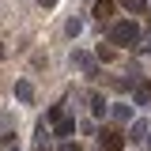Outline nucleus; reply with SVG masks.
Here are the masks:
<instances>
[{
    "label": "nucleus",
    "mask_w": 151,
    "mask_h": 151,
    "mask_svg": "<svg viewBox=\"0 0 151 151\" xmlns=\"http://www.w3.org/2000/svg\"><path fill=\"white\" fill-rule=\"evenodd\" d=\"M38 8H57V0H38Z\"/></svg>",
    "instance_id": "obj_15"
},
{
    "label": "nucleus",
    "mask_w": 151,
    "mask_h": 151,
    "mask_svg": "<svg viewBox=\"0 0 151 151\" xmlns=\"http://www.w3.org/2000/svg\"><path fill=\"white\" fill-rule=\"evenodd\" d=\"M110 117H113V121H132V106H129V102H113Z\"/></svg>",
    "instance_id": "obj_6"
},
{
    "label": "nucleus",
    "mask_w": 151,
    "mask_h": 151,
    "mask_svg": "<svg viewBox=\"0 0 151 151\" xmlns=\"http://www.w3.org/2000/svg\"><path fill=\"white\" fill-rule=\"evenodd\" d=\"M102 147L106 151H121L125 147V136L121 132H102Z\"/></svg>",
    "instance_id": "obj_5"
},
{
    "label": "nucleus",
    "mask_w": 151,
    "mask_h": 151,
    "mask_svg": "<svg viewBox=\"0 0 151 151\" xmlns=\"http://www.w3.org/2000/svg\"><path fill=\"white\" fill-rule=\"evenodd\" d=\"M34 151H49V147H45V144H38V147H34Z\"/></svg>",
    "instance_id": "obj_16"
},
{
    "label": "nucleus",
    "mask_w": 151,
    "mask_h": 151,
    "mask_svg": "<svg viewBox=\"0 0 151 151\" xmlns=\"http://www.w3.org/2000/svg\"><path fill=\"white\" fill-rule=\"evenodd\" d=\"M113 8H117L113 0H94V19H102V23H106V19L113 15Z\"/></svg>",
    "instance_id": "obj_7"
},
{
    "label": "nucleus",
    "mask_w": 151,
    "mask_h": 151,
    "mask_svg": "<svg viewBox=\"0 0 151 151\" xmlns=\"http://www.w3.org/2000/svg\"><path fill=\"white\" fill-rule=\"evenodd\" d=\"M53 132H57V136H72V132H76V121H72V117H60Z\"/></svg>",
    "instance_id": "obj_11"
},
{
    "label": "nucleus",
    "mask_w": 151,
    "mask_h": 151,
    "mask_svg": "<svg viewBox=\"0 0 151 151\" xmlns=\"http://www.w3.org/2000/svg\"><path fill=\"white\" fill-rule=\"evenodd\" d=\"M132 98H136V106H147V102H151V83H136Z\"/></svg>",
    "instance_id": "obj_8"
},
{
    "label": "nucleus",
    "mask_w": 151,
    "mask_h": 151,
    "mask_svg": "<svg viewBox=\"0 0 151 151\" xmlns=\"http://www.w3.org/2000/svg\"><path fill=\"white\" fill-rule=\"evenodd\" d=\"M64 34H68V38H79V34H83V19H68V23H64Z\"/></svg>",
    "instance_id": "obj_10"
},
{
    "label": "nucleus",
    "mask_w": 151,
    "mask_h": 151,
    "mask_svg": "<svg viewBox=\"0 0 151 151\" xmlns=\"http://www.w3.org/2000/svg\"><path fill=\"white\" fill-rule=\"evenodd\" d=\"M15 98L23 106H30V102H34V83H30V79H19L15 83Z\"/></svg>",
    "instance_id": "obj_4"
},
{
    "label": "nucleus",
    "mask_w": 151,
    "mask_h": 151,
    "mask_svg": "<svg viewBox=\"0 0 151 151\" xmlns=\"http://www.w3.org/2000/svg\"><path fill=\"white\" fill-rule=\"evenodd\" d=\"M147 144H151V132H147Z\"/></svg>",
    "instance_id": "obj_18"
},
{
    "label": "nucleus",
    "mask_w": 151,
    "mask_h": 151,
    "mask_svg": "<svg viewBox=\"0 0 151 151\" xmlns=\"http://www.w3.org/2000/svg\"><path fill=\"white\" fill-rule=\"evenodd\" d=\"M60 151H83L79 144H60Z\"/></svg>",
    "instance_id": "obj_14"
},
{
    "label": "nucleus",
    "mask_w": 151,
    "mask_h": 151,
    "mask_svg": "<svg viewBox=\"0 0 151 151\" xmlns=\"http://www.w3.org/2000/svg\"><path fill=\"white\" fill-rule=\"evenodd\" d=\"M8 125H12V113H8V110H0V129H8Z\"/></svg>",
    "instance_id": "obj_13"
},
{
    "label": "nucleus",
    "mask_w": 151,
    "mask_h": 151,
    "mask_svg": "<svg viewBox=\"0 0 151 151\" xmlns=\"http://www.w3.org/2000/svg\"><path fill=\"white\" fill-rule=\"evenodd\" d=\"M91 113L94 117H106V98L102 94H91Z\"/></svg>",
    "instance_id": "obj_12"
},
{
    "label": "nucleus",
    "mask_w": 151,
    "mask_h": 151,
    "mask_svg": "<svg viewBox=\"0 0 151 151\" xmlns=\"http://www.w3.org/2000/svg\"><path fill=\"white\" fill-rule=\"evenodd\" d=\"M117 4H121V8H129L132 15H144V12H147V0H117Z\"/></svg>",
    "instance_id": "obj_9"
},
{
    "label": "nucleus",
    "mask_w": 151,
    "mask_h": 151,
    "mask_svg": "<svg viewBox=\"0 0 151 151\" xmlns=\"http://www.w3.org/2000/svg\"><path fill=\"white\" fill-rule=\"evenodd\" d=\"M136 38H140V27L132 19H121V23L110 27V45H132Z\"/></svg>",
    "instance_id": "obj_1"
},
{
    "label": "nucleus",
    "mask_w": 151,
    "mask_h": 151,
    "mask_svg": "<svg viewBox=\"0 0 151 151\" xmlns=\"http://www.w3.org/2000/svg\"><path fill=\"white\" fill-rule=\"evenodd\" d=\"M68 64H72V72H79V76H94V72H98V64H94V53H87V49H72Z\"/></svg>",
    "instance_id": "obj_2"
},
{
    "label": "nucleus",
    "mask_w": 151,
    "mask_h": 151,
    "mask_svg": "<svg viewBox=\"0 0 151 151\" xmlns=\"http://www.w3.org/2000/svg\"><path fill=\"white\" fill-rule=\"evenodd\" d=\"M147 132H151V125L144 121V117H132V125H129V132H125V140H129V144H147Z\"/></svg>",
    "instance_id": "obj_3"
},
{
    "label": "nucleus",
    "mask_w": 151,
    "mask_h": 151,
    "mask_svg": "<svg viewBox=\"0 0 151 151\" xmlns=\"http://www.w3.org/2000/svg\"><path fill=\"white\" fill-rule=\"evenodd\" d=\"M0 60H4V45H0Z\"/></svg>",
    "instance_id": "obj_17"
}]
</instances>
